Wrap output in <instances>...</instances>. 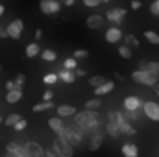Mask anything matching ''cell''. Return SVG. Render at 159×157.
Instances as JSON below:
<instances>
[{"instance_id":"cell-1","label":"cell","mask_w":159,"mask_h":157,"mask_svg":"<svg viewBox=\"0 0 159 157\" xmlns=\"http://www.w3.org/2000/svg\"><path fill=\"white\" fill-rule=\"evenodd\" d=\"M74 126L83 133V137H89L91 133H94L98 129H104V122H102L100 115L98 113H93V111L76 113L74 115Z\"/></svg>"},{"instance_id":"cell-2","label":"cell","mask_w":159,"mask_h":157,"mask_svg":"<svg viewBox=\"0 0 159 157\" xmlns=\"http://www.w3.org/2000/svg\"><path fill=\"white\" fill-rule=\"evenodd\" d=\"M65 142H69L72 148H76V146H80L81 142H83V133L80 131L78 128L72 124V126H65V129H63V133L59 135Z\"/></svg>"},{"instance_id":"cell-3","label":"cell","mask_w":159,"mask_h":157,"mask_svg":"<svg viewBox=\"0 0 159 157\" xmlns=\"http://www.w3.org/2000/svg\"><path fill=\"white\" fill-rule=\"evenodd\" d=\"M131 79L135 83H141V85H146V87H154L159 81L157 76H154L152 72H146V70H133L131 72Z\"/></svg>"},{"instance_id":"cell-4","label":"cell","mask_w":159,"mask_h":157,"mask_svg":"<svg viewBox=\"0 0 159 157\" xmlns=\"http://www.w3.org/2000/svg\"><path fill=\"white\" fill-rule=\"evenodd\" d=\"M52 150L57 154V157H72L74 155V148H72L69 142H65L61 137H56V139H54Z\"/></svg>"},{"instance_id":"cell-5","label":"cell","mask_w":159,"mask_h":157,"mask_svg":"<svg viewBox=\"0 0 159 157\" xmlns=\"http://www.w3.org/2000/svg\"><path fill=\"white\" fill-rule=\"evenodd\" d=\"M143 113L146 115V118L159 122V104L154 100H148V102H143Z\"/></svg>"},{"instance_id":"cell-6","label":"cell","mask_w":159,"mask_h":157,"mask_svg":"<svg viewBox=\"0 0 159 157\" xmlns=\"http://www.w3.org/2000/svg\"><path fill=\"white\" fill-rule=\"evenodd\" d=\"M22 30H24V22H22L20 19H15V20H11V22L7 24V28H6V32H7V37H11V39H20V35H22Z\"/></svg>"},{"instance_id":"cell-7","label":"cell","mask_w":159,"mask_h":157,"mask_svg":"<svg viewBox=\"0 0 159 157\" xmlns=\"http://www.w3.org/2000/svg\"><path fill=\"white\" fill-rule=\"evenodd\" d=\"M124 17H126V9H122V7H113V9H109L106 13V19L111 20L113 24H117V28L120 26V22L124 20Z\"/></svg>"},{"instance_id":"cell-8","label":"cell","mask_w":159,"mask_h":157,"mask_svg":"<svg viewBox=\"0 0 159 157\" xmlns=\"http://www.w3.org/2000/svg\"><path fill=\"white\" fill-rule=\"evenodd\" d=\"M41 11L44 13V15H54V13H59V9H61V4L59 2H56V0H43L39 4Z\"/></svg>"},{"instance_id":"cell-9","label":"cell","mask_w":159,"mask_h":157,"mask_svg":"<svg viewBox=\"0 0 159 157\" xmlns=\"http://www.w3.org/2000/svg\"><path fill=\"white\" fill-rule=\"evenodd\" d=\"M24 148L28 152V157H44V148L41 146L39 142H35V141H28L24 144Z\"/></svg>"},{"instance_id":"cell-10","label":"cell","mask_w":159,"mask_h":157,"mask_svg":"<svg viewBox=\"0 0 159 157\" xmlns=\"http://www.w3.org/2000/svg\"><path fill=\"white\" fill-rule=\"evenodd\" d=\"M143 109V100L137 96H126L124 98V111H141Z\"/></svg>"},{"instance_id":"cell-11","label":"cell","mask_w":159,"mask_h":157,"mask_svg":"<svg viewBox=\"0 0 159 157\" xmlns=\"http://www.w3.org/2000/svg\"><path fill=\"white\" fill-rule=\"evenodd\" d=\"M87 139H89V150H91V152H96V150L100 148L102 141H104V129H98V131L91 133Z\"/></svg>"},{"instance_id":"cell-12","label":"cell","mask_w":159,"mask_h":157,"mask_svg":"<svg viewBox=\"0 0 159 157\" xmlns=\"http://www.w3.org/2000/svg\"><path fill=\"white\" fill-rule=\"evenodd\" d=\"M124 35H122V30H119L117 26H113V28H109V30H106V41L107 43H119Z\"/></svg>"},{"instance_id":"cell-13","label":"cell","mask_w":159,"mask_h":157,"mask_svg":"<svg viewBox=\"0 0 159 157\" xmlns=\"http://www.w3.org/2000/svg\"><path fill=\"white\" fill-rule=\"evenodd\" d=\"M48 126L54 129V133H57V137L63 133V129H65V124H63V120L59 117H52V118H48Z\"/></svg>"},{"instance_id":"cell-14","label":"cell","mask_w":159,"mask_h":157,"mask_svg":"<svg viewBox=\"0 0 159 157\" xmlns=\"http://www.w3.org/2000/svg\"><path fill=\"white\" fill-rule=\"evenodd\" d=\"M102 24H104V17L102 15H89L87 17V28L98 30V28H102Z\"/></svg>"},{"instance_id":"cell-15","label":"cell","mask_w":159,"mask_h":157,"mask_svg":"<svg viewBox=\"0 0 159 157\" xmlns=\"http://www.w3.org/2000/svg\"><path fill=\"white\" fill-rule=\"evenodd\" d=\"M78 111L74 105H57V117L59 118H67V117H74Z\"/></svg>"},{"instance_id":"cell-16","label":"cell","mask_w":159,"mask_h":157,"mask_svg":"<svg viewBox=\"0 0 159 157\" xmlns=\"http://www.w3.org/2000/svg\"><path fill=\"white\" fill-rule=\"evenodd\" d=\"M113 89H115V83L107 79L104 85H100L98 89H94V96H96V98H100V96H104V94H109Z\"/></svg>"},{"instance_id":"cell-17","label":"cell","mask_w":159,"mask_h":157,"mask_svg":"<svg viewBox=\"0 0 159 157\" xmlns=\"http://www.w3.org/2000/svg\"><path fill=\"white\" fill-rule=\"evenodd\" d=\"M122 155L124 157H139V148L133 142H126L122 146Z\"/></svg>"},{"instance_id":"cell-18","label":"cell","mask_w":159,"mask_h":157,"mask_svg":"<svg viewBox=\"0 0 159 157\" xmlns=\"http://www.w3.org/2000/svg\"><path fill=\"white\" fill-rule=\"evenodd\" d=\"M119 131H120V135H128V137H133V135L137 133V129H135L129 122H126V120H122L119 124Z\"/></svg>"},{"instance_id":"cell-19","label":"cell","mask_w":159,"mask_h":157,"mask_svg":"<svg viewBox=\"0 0 159 157\" xmlns=\"http://www.w3.org/2000/svg\"><path fill=\"white\" fill-rule=\"evenodd\" d=\"M100 107H102V100H100V98H91V100L85 102V111H93V113H96Z\"/></svg>"},{"instance_id":"cell-20","label":"cell","mask_w":159,"mask_h":157,"mask_svg":"<svg viewBox=\"0 0 159 157\" xmlns=\"http://www.w3.org/2000/svg\"><path fill=\"white\" fill-rule=\"evenodd\" d=\"M20 98H22V91H9V92H6V102L7 104H17V102H20Z\"/></svg>"},{"instance_id":"cell-21","label":"cell","mask_w":159,"mask_h":157,"mask_svg":"<svg viewBox=\"0 0 159 157\" xmlns=\"http://www.w3.org/2000/svg\"><path fill=\"white\" fill-rule=\"evenodd\" d=\"M104 129H106V133L111 137V139H119L120 137V131L119 128L115 126V124H111V122H106V126H104Z\"/></svg>"},{"instance_id":"cell-22","label":"cell","mask_w":159,"mask_h":157,"mask_svg":"<svg viewBox=\"0 0 159 157\" xmlns=\"http://www.w3.org/2000/svg\"><path fill=\"white\" fill-rule=\"evenodd\" d=\"M57 79H61V81H65V83H72L74 79H76V76H74V72H70V70H59L57 72Z\"/></svg>"},{"instance_id":"cell-23","label":"cell","mask_w":159,"mask_h":157,"mask_svg":"<svg viewBox=\"0 0 159 157\" xmlns=\"http://www.w3.org/2000/svg\"><path fill=\"white\" fill-rule=\"evenodd\" d=\"M122 115V118L126 120V122H135V120H141V111H122L120 113Z\"/></svg>"},{"instance_id":"cell-24","label":"cell","mask_w":159,"mask_h":157,"mask_svg":"<svg viewBox=\"0 0 159 157\" xmlns=\"http://www.w3.org/2000/svg\"><path fill=\"white\" fill-rule=\"evenodd\" d=\"M52 107H56L54 102H41V104H35V105L32 107V111H34V113H43V111L52 109Z\"/></svg>"},{"instance_id":"cell-25","label":"cell","mask_w":159,"mask_h":157,"mask_svg":"<svg viewBox=\"0 0 159 157\" xmlns=\"http://www.w3.org/2000/svg\"><path fill=\"white\" fill-rule=\"evenodd\" d=\"M122 120H124V118L120 115V111H107V122H111V124H115V126L119 128V124Z\"/></svg>"},{"instance_id":"cell-26","label":"cell","mask_w":159,"mask_h":157,"mask_svg":"<svg viewBox=\"0 0 159 157\" xmlns=\"http://www.w3.org/2000/svg\"><path fill=\"white\" fill-rule=\"evenodd\" d=\"M41 54V48L37 43H30L28 46H26V57H35V56H39Z\"/></svg>"},{"instance_id":"cell-27","label":"cell","mask_w":159,"mask_h":157,"mask_svg":"<svg viewBox=\"0 0 159 157\" xmlns=\"http://www.w3.org/2000/svg\"><path fill=\"white\" fill-rule=\"evenodd\" d=\"M124 44L128 46V48H131V50H137L139 48V41H137V37L135 35H124Z\"/></svg>"},{"instance_id":"cell-28","label":"cell","mask_w":159,"mask_h":157,"mask_svg":"<svg viewBox=\"0 0 159 157\" xmlns=\"http://www.w3.org/2000/svg\"><path fill=\"white\" fill-rule=\"evenodd\" d=\"M41 57H43L46 63H52V61H56V59H57V54H56L54 50L46 48V50H43V52H41Z\"/></svg>"},{"instance_id":"cell-29","label":"cell","mask_w":159,"mask_h":157,"mask_svg":"<svg viewBox=\"0 0 159 157\" xmlns=\"http://www.w3.org/2000/svg\"><path fill=\"white\" fill-rule=\"evenodd\" d=\"M144 39L148 41L150 44H159V35L154 30H146V32H144Z\"/></svg>"},{"instance_id":"cell-30","label":"cell","mask_w":159,"mask_h":157,"mask_svg":"<svg viewBox=\"0 0 159 157\" xmlns=\"http://www.w3.org/2000/svg\"><path fill=\"white\" fill-rule=\"evenodd\" d=\"M146 72H152L159 78V61H146Z\"/></svg>"},{"instance_id":"cell-31","label":"cell","mask_w":159,"mask_h":157,"mask_svg":"<svg viewBox=\"0 0 159 157\" xmlns=\"http://www.w3.org/2000/svg\"><path fill=\"white\" fill-rule=\"evenodd\" d=\"M19 120H22V117H20L19 113H11V115H7V117H6L4 122H6V126H11V128H13Z\"/></svg>"},{"instance_id":"cell-32","label":"cell","mask_w":159,"mask_h":157,"mask_svg":"<svg viewBox=\"0 0 159 157\" xmlns=\"http://www.w3.org/2000/svg\"><path fill=\"white\" fill-rule=\"evenodd\" d=\"M119 54L124 57V59H131V56H133V50H131V48H128L126 44H119Z\"/></svg>"},{"instance_id":"cell-33","label":"cell","mask_w":159,"mask_h":157,"mask_svg":"<svg viewBox=\"0 0 159 157\" xmlns=\"http://www.w3.org/2000/svg\"><path fill=\"white\" fill-rule=\"evenodd\" d=\"M106 81H107V79L104 78V76H93V78L89 79V85H91V87H94V89H98V87H100V85H104Z\"/></svg>"},{"instance_id":"cell-34","label":"cell","mask_w":159,"mask_h":157,"mask_svg":"<svg viewBox=\"0 0 159 157\" xmlns=\"http://www.w3.org/2000/svg\"><path fill=\"white\" fill-rule=\"evenodd\" d=\"M63 69H65V70H70V72H74V70H76V59H74V57H69V59H65V63H63Z\"/></svg>"},{"instance_id":"cell-35","label":"cell","mask_w":159,"mask_h":157,"mask_svg":"<svg viewBox=\"0 0 159 157\" xmlns=\"http://www.w3.org/2000/svg\"><path fill=\"white\" fill-rule=\"evenodd\" d=\"M24 81H26V76H24V74H17V78L13 79V83H15V89H17V91H22V85H24Z\"/></svg>"},{"instance_id":"cell-36","label":"cell","mask_w":159,"mask_h":157,"mask_svg":"<svg viewBox=\"0 0 159 157\" xmlns=\"http://www.w3.org/2000/svg\"><path fill=\"white\" fill-rule=\"evenodd\" d=\"M72 57H74V59H87V57H89V52H87V50H76V52L72 54Z\"/></svg>"},{"instance_id":"cell-37","label":"cell","mask_w":159,"mask_h":157,"mask_svg":"<svg viewBox=\"0 0 159 157\" xmlns=\"http://www.w3.org/2000/svg\"><path fill=\"white\" fill-rule=\"evenodd\" d=\"M43 81H44L46 85H54V83L57 81V74H46V76L43 78Z\"/></svg>"},{"instance_id":"cell-38","label":"cell","mask_w":159,"mask_h":157,"mask_svg":"<svg viewBox=\"0 0 159 157\" xmlns=\"http://www.w3.org/2000/svg\"><path fill=\"white\" fill-rule=\"evenodd\" d=\"M26 126H28V122H26V118H22V120H19V122L13 126V129H15V131H22V129H26Z\"/></svg>"},{"instance_id":"cell-39","label":"cell","mask_w":159,"mask_h":157,"mask_svg":"<svg viewBox=\"0 0 159 157\" xmlns=\"http://www.w3.org/2000/svg\"><path fill=\"white\" fill-rule=\"evenodd\" d=\"M83 6L85 7H96V6H100V0H83Z\"/></svg>"},{"instance_id":"cell-40","label":"cell","mask_w":159,"mask_h":157,"mask_svg":"<svg viewBox=\"0 0 159 157\" xmlns=\"http://www.w3.org/2000/svg\"><path fill=\"white\" fill-rule=\"evenodd\" d=\"M52 98H54V91H44V94H43V102H52Z\"/></svg>"},{"instance_id":"cell-41","label":"cell","mask_w":159,"mask_h":157,"mask_svg":"<svg viewBox=\"0 0 159 157\" xmlns=\"http://www.w3.org/2000/svg\"><path fill=\"white\" fill-rule=\"evenodd\" d=\"M150 11H152V15H156V17H159V0H156L152 6H150Z\"/></svg>"},{"instance_id":"cell-42","label":"cell","mask_w":159,"mask_h":157,"mask_svg":"<svg viewBox=\"0 0 159 157\" xmlns=\"http://www.w3.org/2000/svg\"><path fill=\"white\" fill-rule=\"evenodd\" d=\"M44 157H57V154H56L52 148H46V150H44Z\"/></svg>"},{"instance_id":"cell-43","label":"cell","mask_w":159,"mask_h":157,"mask_svg":"<svg viewBox=\"0 0 159 157\" xmlns=\"http://www.w3.org/2000/svg\"><path fill=\"white\" fill-rule=\"evenodd\" d=\"M85 74H87V72H85L83 69H76V70H74V76H76V78H83Z\"/></svg>"},{"instance_id":"cell-44","label":"cell","mask_w":159,"mask_h":157,"mask_svg":"<svg viewBox=\"0 0 159 157\" xmlns=\"http://www.w3.org/2000/svg\"><path fill=\"white\" fill-rule=\"evenodd\" d=\"M6 89H7V92H9V91H15V83H13V79L6 81Z\"/></svg>"},{"instance_id":"cell-45","label":"cell","mask_w":159,"mask_h":157,"mask_svg":"<svg viewBox=\"0 0 159 157\" xmlns=\"http://www.w3.org/2000/svg\"><path fill=\"white\" fill-rule=\"evenodd\" d=\"M141 7H143V4H141L139 0H133V2H131V9H141Z\"/></svg>"},{"instance_id":"cell-46","label":"cell","mask_w":159,"mask_h":157,"mask_svg":"<svg viewBox=\"0 0 159 157\" xmlns=\"http://www.w3.org/2000/svg\"><path fill=\"white\" fill-rule=\"evenodd\" d=\"M6 37H7V32H6V28L0 26V39H6Z\"/></svg>"},{"instance_id":"cell-47","label":"cell","mask_w":159,"mask_h":157,"mask_svg":"<svg viewBox=\"0 0 159 157\" xmlns=\"http://www.w3.org/2000/svg\"><path fill=\"white\" fill-rule=\"evenodd\" d=\"M41 37H43V32L37 30V32H35V39H41Z\"/></svg>"},{"instance_id":"cell-48","label":"cell","mask_w":159,"mask_h":157,"mask_svg":"<svg viewBox=\"0 0 159 157\" xmlns=\"http://www.w3.org/2000/svg\"><path fill=\"white\" fill-rule=\"evenodd\" d=\"M65 6H69V7L74 6V0H65Z\"/></svg>"},{"instance_id":"cell-49","label":"cell","mask_w":159,"mask_h":157,"mask_svg":"<svg viewBox=\"0 0 159 157\" xmlns=\"http://www.w3.org/2000/svg\"><path fill=\"white\" fill-rule=\"evenodd\" d=\"M154 92L159 96V83H157V85H154Z\"/></svg>"},{"instance_id":"cell-50","label":"cell","mask_w":159,"mask_h":157,"mask_svg":"<svg viewBox=\"0 0 159 157\" xmlns=\"http://www.w3.org/2000/svg\"><path fill=\"white\" fill-rule=\"evenodd\" d=\"M4 11H6V7H4V6H2V4H0V17H2V15H4Z\"/></svg>"},{"instance_id":"cell-51","label":"cell","mask_w":159,"mask_h":157,"mask_svg":"<svg viewBox=\"0 0 159 157\" xmlns=\"http://www.w3.org/2000/svg\"><path fill=\"white\" fill-rule=\"evenodd\" d=\"M6 157H17V155H13V154H6Z\"/></svg>"},{"instance_id":"cell-52","label":"cell","mask_w":159,"mask_h":157,"mask_svg":"<svg viewBox=\"0 0 159 157\" xmlns=\"http://www.w3.org/2000/svg\"><path fill=\"white\" fill-rule=\"evenodd\" d=\"M0 124H2V117H0Z\"/></svg>"}]
</instances>
